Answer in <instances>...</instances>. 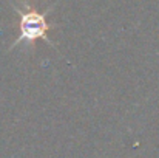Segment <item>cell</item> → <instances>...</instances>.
Here are the masks:
<instances>
[{"instance_id":"obj_1","label":"cell","mask_w":159,"mask_h":158,"mask_svg":"<svg viewBox=\"0 0 159 158\" xmlns=\"http://www.w3.org/2000/svg\"><path fill=\"white\" fill-rule=\"evenodd\" d=\"M54 6L56 5H51L45 11H37L36 8H31L25 0H23V8H19L14 5L12 8L19 16V36L11 44L9 50H14L20 45H25L30 48L33 44H36V41H43L50 47H53L54 50H57L56 44L48 37V31L57 26V23L48 22V16L51 14Z\"/></svg>"}]
</instances>
